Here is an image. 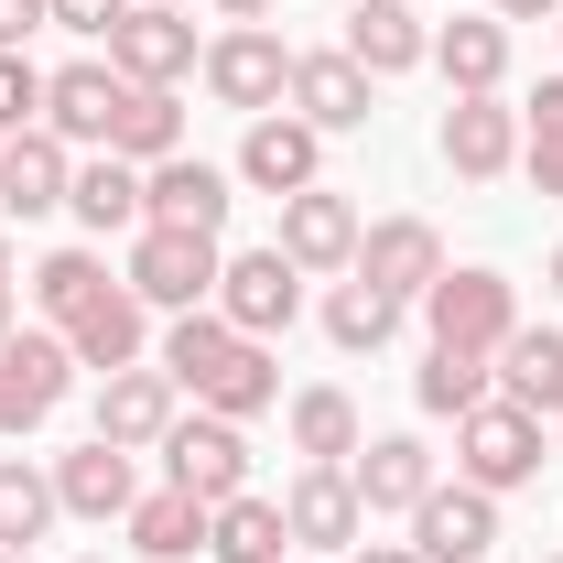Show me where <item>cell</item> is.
Listing matches in <instances>:
<instances>
[{
  "instance_id": "1",
  "label": "cell",
  "mask_w": 563,
  "mask_h": 563,
  "mask_svg": "<svg viewBox=\"0 0 563 563\" xmlns=\"http://www.w3.org/2000/svg\"><path fill=\"white\" fill-rule=\"evenodd\" d=\"M152 368H174V390H196V412H272L282 401V368L261 336H239L217 303H196V314H163V347H152Z\"/></svg>"
},
{
  "instance_id": "2",
  "label": "cell",
  "mask_w": 563,
  "mask_h": 563,
  "mask_svg": "<svg viewBox=\"0 0 563 563\" xmlns=\"http://www.w3.org/2000/svg\"><path fill=\"white\" fill-rule=\"evenodd\" d=\"M217 239H196V228H131V261H120V282H131L152 314H196V303H217Z\"/></svg>"
},
{
  "instance_id": "3",
  "label": "cell",
  "mask_w": 563,
  "mask_h": 563,
  "mask_svg": "<svg viewBox=\"0 0 563 563\" xmlns=\"http://www.w3.org/2000/svg\"><path fill=\"white\" fill-rule=\"evenodd\" d=\"M455 477L488 488V498L531 488V477H542V412H520V401H477V412L455 422Z\"/></svg>"
},
{
  "instance_id": "4",
  "label": "cell",
  "mask_w": 563,
  "mask_h": 563,
  "mask_svg": "<svg viewBox=\"0 0 563 563\" xmlns=\"http://www.w3.org/2000/svg\"><path fill=\"white\" fill-rule=\"evenodd\" d=\"M207 98L217 109H239V120H261V109H282V98H292V44H282L272 22H228V33H217L207 44Z\"/></svg>"
},
{
  "instance_id": "5",
  "label": "cell",
  "mask_w": 563,
  "mask_h": 563,
  "mask_svg": "<svg viewBox=\"0 0 563 563\" xmlns=\"http://www.w3.org/2000/svg\"><path fill=\"white\" fill-rule=\"evenodd\" d=\"M422 325H433V347L498 357L509 336H520V292H509V272H444L433 292H422Z\"/></svg>"
},
{
  "instance_id": "6",
  "label": "cell",
  "mask_w": 563,
  "mask_h": 563,
  "mask_svg": "<svg viewBox=\"0 0 563 563\" xmlns=\"http://www.w3.org/2000/svg\"><path fill=\"white\" fill-rule=\"evenodd\" d=\"M217 314L272 347V336H292V314H303V272L282 261L272 239H261V250H228V261H217Z\"/></svg>"
},
{
  "instance_id": "7",
  "label": "cell",
  "mask_w": 563,
  "mask_h": 563,
  "mask_svg": "<svg viewBox=\"0 0 563 563\" xmlns=\"http://www.w3.org/2000/svg\"><path fill=\"white\" fill-rule=\"evenodd\" d=\"M152 455H163V477H174V488H185V498H207V509L250 488V422H228V412L174 422V433H163Z\"/></svg>"
},
{
  "instance_id": "8",
  "label": "cell",
  "mask_w": 563,
  "mask_h": 563,
  "mask_svg": "<svg viewBox=\"0 0 563 563\" xmlns=\"http://www.w3.org/2000/svg\"><path fill=\"white\" fill-rule=\"evenodd\" d=\"M76 390V347L44 325V336H0V433H33V422H55V401Z\"/></svg>"
},
{
  "instance_id": "9",
  "label": "cell",
  "mask_w": 563,
  "mask_h": 563,
  "mask_svg": "<svg viewBox=\"0 0 563 563\" xmlns=\"http://www.w3.org/2000/svg\"><path fill=\"white\" fill-rule=\"evenodd\" d=\"M433 152H444L455 185H498V174H520V109L509 98H444Z\"/></svg>"
},
{
  "instance_id": "10",
  "label": "cell",
  "mask_w": 563,
  "mask_h": 563,
  "mask_svg": "<svg viewBox=\"0 0 563 563\" xmlns=\"http://www.w3.org/2000/svg\"><path fill=\"white\" fill-rule=\"evenodd\" d=\"M185 422V390H174V368H109L98 379V444H120V455H152L163 433Z\"/></svg>"
},
{
  "instance_id": "11",
  "label": "cell",
  "mask_w": 563,
  "mask_h": 563,
  "mask_svg": "<svg viewBox=\"0 0 563 563\" xmlns=\"http://www.w3.org/2000/svg\"><path fill=\"white\" fill-rule=\"evenodd\" d=\"M272 250L292 261L303 282H325V272H357V207L336 196V185H303V196H282V228H272Z\"/></svg>"
},
{
  "instance_id": "12",
  "label": "cell",
  "mask_w": 563,
  "mask_h": 563,
  "mask_svg": "<svg viewBox=\"0 0 563 563\" xmlns=\"http://www.w3.org/2000/svg\"><path fill=\"white\" fill-rule=\"evenodd\" d=\"M347 488H357L368 520H412L444 477H433V444H422V433H368V444L347 455Z\"/></svg>"
},
{
  "instance_id": "13",
  "label": "cell",
  "mask_w": 563,
  "mask_h": 563,
  "mask_svg": "<svg viewBox=\"0 0 563 563\" xmlns=\"http://www.w3.org/2000/svg\"><path fill=\"white\" fill-rule=\"evenodd\" d=\"M239 185H250V196H303V185H325V131L292 120V109H261L250 141H239Z\"/></svg>"
},
{
  "instance_id": "14",
  "label": "cell",
  "mask_w": 563,
  "mask_h": 563,
  "mask_svg": "<svg viewBox=\"0 0 563 563\" xmlns=\"http://www.w3.org/2000/svg\"><path fill=\"white\" fill-rule=\"evenodd\" d=\"M228 207H239V174H217L196 152H174V163L141 174V228H196V239H217Z\"/></svg>"
},
{
  "instance_id": "15",
  "label": "cell",
  "mask_w": 563,
  "mask_h": 563,
  "mask_svg": "<svg viewBox=\"0 0 563 563\" xmlns=\"http://www.w3.org/2000/svg\"><path fill=\"white\" fill-rule=\"evenodd\" d=\"M357 282L390 292V303H422V292L444 282V239H433V217H379V228H357Z\"/></svg>"
},
{
  "instance_id": "16",
  "label": "cell",
  "mask_w": 563,
  "mask_h": 563,
  "mask_svg": "<svg viewBox=\"0 0 563 563\" xmlns=\"http://www.w3.org/2000/svg\"><path fill=\"white\" fill-rule=\"evenodd\" d=\"M109 66L131 76V87H185V76L207 66V44H196V22H185V11H152V0H131V22L109 33Z\"/></svg>"
},
{
  "instance_id": "17",
  "label": "cell",
  "mask_w": 563,
  "mask_h": 563,
  "mask_svg": "<svg viewBox=\"0 0 563 563\" xmlns=\"http://www.w3.org/2000/svg\"><path fill=\"white\" fill-rule=\"evenodd\" d=\"M292 120H314V131L336 141V131H368V109H379V76L357 66L347 44L336 55H292V98H282Z\"/></svg>"
},
{
  "instance_id": "18",
  "label": "cell",
  "mask_w": 563,
  "mask_h": 563,
  "mask_svg": "<svg viewBox=\"0 0 563 563\" xmlns=\"http://www.w3.org/2000/svg\"><path fill=\"white\" fill-rule=\"evenodd\" d=\"M120 109H131V76H120V66H55V76H44V131L66 141V152H76V141L109 152Z\"/></svg>"
},
{
  "instance_id": "19",
  "label": "cell",
  "mask_w": 563,
  "mask_h": 563,
  "mask_svg": "<svg viewBox=\"0 0 563 563\" xmlns=\"http://www.w3.org/2000/svg\"><path fill=\"white\" fill-rule=\"evenodd\" d=\"M282 520H292V553H357L368 542V509H357L347 466H303L282 488Z\"/></svg>"
},
{
  "instance_id": "20",
  "label": "cell",
  "mask_w": 563,
  "mask_h": 563,
  "mask_svg": "<svg viewBox=\"0 0 563 563\" xmlns=\"http://www.w3.org/2000/svg\"><path fill=\"white\" fill-rule=\"evenodd\" d=\"M412 553H422V563H488V553H498V498L466 488V477H455V488H433V498L412 509Z\"/></svg>"
},
{
  "instance_id": "21",
  "label": "cell",
  "mask_w": 563,
  "mask_h": 563,
  "mask_svg": "<svg viewBox=\"0 0 563 563\" xmlns=\"http://www.w3.org/2000/svg\"><path fill=\"white\" fill-rule=\"evenodd\" d=\"M66 347H76V368H98V379H109V368H141V357H152V303H141L131 282H109L66 325Z\"/></svg>"
},
{
  "instance_id": "22",
  "label": "cell",
  "mask_w": 563,
  "mask_h": 563,
  "mask_svg": "<svg viewBox=\"0 0 563 563\" xmlns=\"http://www.w3.org/2000/svg\"><path fill=\"white\" fill-rule=\"evenodd\" d=\"M131 498H141V466L120 455V444H76V455H55V509L66 520H131Z\"/></svg>"
},
{
  "instance_id": "23",
  "label": "cell",
  "mask_w": 563,
  "mask_h": 563,
  "mask_svg": "<svg viewBox=\"0 0 563 563\" xmlns=\"http://www.w3.org/2000/svg\"><path fill=\"white\" fill-rule=\"evenodd\" d=\"M66 185H76V152L44 131V120L0 141V207H11V217H55V207H66Z\"/></svg>"
},
{
  "instance_id": "24",
  "label": "cell",
  "mask_w": 563,
  "mask_h": 563,
  "mask_svg": "<svg viewBox=\"0 0 563 563\" xmlns=\"http://www.w3.org/2000/svg\"><path fill=\"white\" fill-rule=\"evenodd\" d=\"M433 76H444L455 98H498V87H509V22H498V11H455V22L433 33Z\"/></svg>"
},
{
  "instance_id": "25",
  "label": "cell",
  "mask_w": 563,
  "mask_h": 563,
  "mask_svg": "<svg viewBox=\"0 0 563 563\" xmlns=\"http://www.w3.org/2000/svg\"><path fill=\"white\" fill-rule=\"evenodd\" d=\"M347 55L368 76H412V66H433V33H422L412 0H347Z\"/></svg>"
},
{
  "instance_id": "26",
  "label": "cell",
  "mask_w": 563,
  "mask_h": 563,
  "mask_svg": "<svg viewBox=\"0 0 563 563\" xmlns=\"http://www.w3.org/2000/svg\"><path fill=\"white\" fill-rule=\"evenodd\" d=\"M282 553H292L282 498L239 488V498H217V509H207V563H282Z\"/></svg>"
},
{
  "instance_id": "27",
  "label": "cell",
  "mask_w": 563,
  "mask_h": 563,
  "mask_svg": "<svg viewBox=\"0 0 563 563\" xmlns=\"http://www.w3.org/2000/svg\"><path fill=\"white\" fill-rule=\"evenodd\" d=\"M66 217L87 228V239H131V228H141V163H120V152L76 163V185H66Z\"/></svg>"
},
{
  "instance_id": "28",
  "label": "cell",
  "mask_w": 563,
  "mask_h": 563,
  "mask_svg": "<svg viewBox=\"0 0 563 563\" xmlns=\"http://www.w3.org/2000/svg\"><path fill=\"white\" fill-rule=\"evenodd\" d=\"M488 368H498V401H520V412H542V422L563 412V325H520Z\"/></svg>"
},
{
  "instance_id": "29",
  "label": "cell",
  "mask_w": 563,
  "mask_h": 563,
  "mask_svg": "<svg viewBox=\"0 0 563 563\" xmlns=\"http://www.w3.org/2000/svg\"><path fill=\"white\" fill-rule=\"evenodd\" d=\"M131 553L196 563V553H207V498H185L174 477H163V488H141V498H131Z\"/></svg>"
},
{
  "instance_id": "30",
  "label": "cell",
  "mask_w": 563,
  "mask_h": 563,
  "mask_svg": "<svg viewBox=\"0 0 563 563\" xmlns=\"http://www.w3.org/2000/svg\"><path fill=\"white\" fill-rule=\"evenodd\" d=\"M357 444H368V422H357V401L336 390V379L292 390V455H303V466H347Z\"/></svg>"
},
{
  "instance_id": "31",
  "label": "cell",
  "mask_w": 563,
  "mask_h": 563,
  "mask_svg": "<svg viewBox=\"0 0 563 563\" xmlns=\"http://www.w3.org/2000/svg\"><path fill=\"white\" fill-rule=\"evenodd\" d=\"M412 401L433 422H466L477 401H498V368L477 347H422V368H412Z\"/></svg>"
},
{
  "instance_id": "32",
  "label": "cell",
  "mask_w": 563,
  "mask_h": 563,
  "mask_svg": "<svg viewBox=\"0 0 563 563\" xmlns=\"http://www.w3.org/2000/svg\"><path fill=\"white\" fill-rule=\"evenodd\" d=\"M55 520H66V509H55V466H33V455H0V553H33Z\"/></svg>"
},
{
  "instance_id": "33",
  "label": "cell",
  "mask_w": 563,
  "mask_h": 563,
  "mask_svg": "<svg viewBox=\"0 0 563 563\" xmlns=\"http://www.w3.org/2000/svg\"><path fill=\"white\" fill-rule=\"evenodd\" d=\"M109 152L141 163V174H152V163H174V152H185V98H174V87H131V109H120Z\"/></svg>"
},
{
  "instance_id": "34",
  "label": "cell",
  "mask_w": 563,
  "mask_h": 563,
  "mask_svg": "<svg viewBox=\"0 0 563 563\" xmlns=\"http://www.w3.org/2000/svg\"><path fill=\"white\" fill-rule=\"evenodd\" d=\"M109 261H98V250H44V261H33V303H44V325H55V336H66L76 314H87V303H98V292H109Z\"/></svg>"
},
{
  "instance_id": "35",
  "label": "cell",
  "mask_w": 563,
  "mask_h": 563,
  "mask_svg": "<svg viewBox=\"0 0 563 563\" xmlns=\"http://www.w3.org/2000/svg\"><path fill=\"white\" fill-rule=\"evenodd\" d=\"M325 336H336L347 357H379L390 336H401V303H390V292H368V282L347 272L336 292H325Z\"/></svg>"
},
{
  "instance_id": "36",
  "label": "cell",
  "mask_w": 563,
  "mask_h": 563,
  "mask_svg": "<svg viewBox=\"0 0 563 563\" xmlns=\"http://www.w3.org/2000/svg\"><path fill=\"white\" fill-rule=\"evenodd\" d=\"M520 174H531V196L563 207V76H542L531 109H520Z\"/></svg>"
},
{
  "instance_id": "37",
  "label": "cell",
  "mask_w": 563,
  "mask_h": 563,
  "mask_svg": "<svg viewBox=\"0 0 563 563\" xmlns=\"http://www.w3.org/2000/svg\"><path fill=\"white\" fill-rule=\"evenodd\" d=\"M33 120H44V66L33 55H0V141L33 131Z\"/></svg>"
},
{
  "instance_id": "38",
  "label": "cell",
  "mask_w": 563,
  "mask_h": 563,
  "mask_svg": "<svg viewBox=\"0 0 563 563\" xmlns=\"http://www.w3.org/2000/svg\"><path fill=\"white\" fill-rule=\"evenodd\" d=\"M44 11H55V33H87V44H109L131 22V0H44Z\"/></svg>"
},
{
  "instance_id": "39",
  "label": "cell",
  "mask_w": 563,
  "mask_h": 563,
  "mask_svg": "<svg viewBox=\"0 0 563 563\" xmlns=\"http://www.w3.org/2000/svg\"><path fill=\"white\" fill-rule=\"evenodd\" d=\"M44 22H55V11H44V0H0V55H22V44H33V33H44Z\"/></svg>"
},
{
  "instance_id": "40",
  "label": "cell",
  "mask_w": 563,
  "mask_h": 563,
  "mask_svg": "<svg viewBox=\"0 0 563 563\" xmlns=\"http://www.w3.org/2000/svg\"><path fill=\"white\" fill-rule=\"evenodd\" d=\"M498 22H563V0H488Z\"/></svg>"
},
{
  "instance_id": "41",
  "label": "cell",
  "mask_w": 563,
  "mask_h": 563,
  "mask_svg": "<svg viewBox=\"0 0 563 563\" xmlns=\"http://www.w3.org/2000/svg\"><path fill=\"white\" fill-rule=\"evenodd\" d=\"M347 563H422V553H412V542H357Z\"/></svg>"
},
{
  "instance_id": "42",
  "label": "cell",
  "mask_w": 563,
  "mask_h": 563,
  "mask_svg": "<svg viewBox=\"0 0 563 563\" xmlns=\"http://www.w3.org/2000/svg\"><path fill=\"white\" fill-rule=\"evenodd\" d=\"M217 11H228V22H272V0H217Z\"/></svg>"
},
{
  "instance_id": "43",
  "label": "cell",
  "mask_w": 563,
  "mask_h": 563,
  "mask_svg": "<svg viewBox=\"0 0 563 563\" xmlns=\"http://www.w3.org/2000/svg\"><path fill=\"white\" fill-rule=\"evenodd\" d=\"M542 292H553V303H563V250H553V261H542Z\"/></svg>"
},
{
  "instance_id": "44",
  "label": "cell",
  "mask_w": 563,
  "mask_h": 563,
  "mask_svg": "<svg viewBox=\"0 0 563 563\" xmlns=\"http://www.w3.org/2000/svg\"><path fill=\"white\" fill-rule=\"evenodd\" d=\"M0 336H11V282H0Z\"/></svg>"
},
{
  "instance_id": "45",
  "label": "cell",
  "mask_w": 563,
  "mask_h": 563,
  "mask_svg": "<svg viewBox=\"0 0 563 563\" xmlns=\"http://www.w3.org/2000/svg\"><path fill=\"white\" fill-rule=\"evenodd\" d=\"M0 282H11V228H0Z\"/></svg>"
},
{
  "instance_id": "46",
  "label": "cell",
  "mask_w": 563,
  "mask_h": 563,
  "mask_svg": "<svg viewBox=\"0 0 563 563\" xmlns=\"http://www.w3.org/2000/svg\"><path fill=\"white\" fill-rule=\"evenodd\" d=\"M152 11H196V0H152Z\"/></svg>"
},
{
  "instance_id": "47",
  "label": "cell",
  "mask_w": 563,
  "mask_h": 563,
  "mask_svg": "<svg viewBox=\"0 0 563 563\" xmlns=\"http://www.w3.org/2000/svg\"><path fill=\"white\" fill-rule=\"evenodd\" d=\"M0 563H33V553H0Z\"/></svg>"
},
{
  "instance_id": "48",
  "label": "cell",
  "mask_w": 563,
  "mask_h": 563,
  "mask_svg": "<svg viewBox=\"0 0 563 563\" xmlns=\"http://www.w3.org/2000/svg\"><path fill=\"white\" fill-rule=\"evenodd\" d=\"M87 563H109V553H87Z\"/></svg>"
},
{
  "instance_id": "49",
  "label": "cell",
  "mask_w": 563,
  "mask_h": 563,
  "mask_svg": "<svg viewBox=\"0 0 563 563\" xmlns=\"http://www.w3.org/2000/svg\"><path fill=\"white\" fill-rule=\"evenodd\" d=\"M336 11H347V0H336Z\"/></svg>"
},
{
  "instance_id": "50",
  "label": "cell",
  "mask_w": 563,
  "mask_h": 563,
  "mask_svg": "<svg viewBox=\"0 0 563 563\" xmlns=\"http://www.w3.org/2000/svg\"><path fill=\"white\" fill-rule=\"evenodd\" d=\"M553 33H563V22H553Z\"/></svg>"
},
{
  "instance_id": "51",
  "label": "cell",
  "mask_w": 563,
  "mask_h": 563,
  "mask_svg": "<svg viewBox=\"0 0 563 563\" xmlns=\"http://www.w3.org/2000/svg\"><path fill=\"white\" fill-rule=\"evenodd\" d=\"M553 563H563V553H553Z\"/></svg>"
}]
</instances>
